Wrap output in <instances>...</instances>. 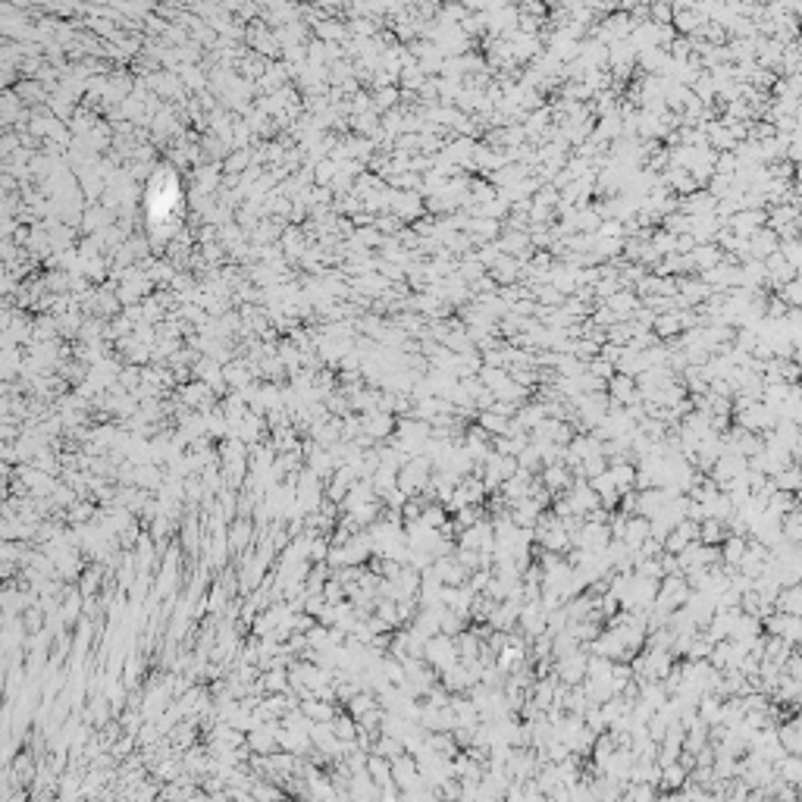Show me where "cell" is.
<instances>
[{"instance_id":"1","label":"cell","mask_w":802,"mask_h":802,"mask_svg":"<svg viewBox=\"0 0 802 802\" xmlns=\"http://www.w3.org/2000/svg\"><path fill=\"white\" fill-rule=\"evenodd\" d=\"M392 777L401 783V790H408V787H414V783H420V771H417L414 755L401 752V759L392 761Z\"/></svg>"},{"instance_id":"2","label":"cell","mask_w":802,"mask_h":802,"mask_svg":"<svg viewBox=\"0 0 802 802\" xmlns=\"http://www.w3.org/2000/svg\"><path fill=\"white\" fill-rule=\"evenodd\" d=\"M777 743H781L787 752H796L799 755L802 749V740H799V724L796 721H790V724H783V727H777Z\"/></svg>"},{"instance_id":"3","label":"cell","mask_w":802,"mask_h":802,"mask_svg":"<svg viewBox=\"0 0 802 802\" xmlns=\"http://www.w3.org/2000/svg\"><path fill=\"white\" fill-rule=\"evenodd\" d=\"M687 774L689 771L683 768L680 761H671V765L661 768V783H665V787H683V783H687Z\"/></svg>"}]
</instances>
